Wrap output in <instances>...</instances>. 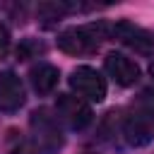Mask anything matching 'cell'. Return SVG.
Listing matches in <instances>:
<instances>
[{"label":"cell","mask_w":154,"mask_h":154,"mask_svg":"<svg viewBox=\"0 0 154 154\" xmlns=\"http://www.w3.org/2000/svg\"><path fill=\"white\" fill-rule=\"evenodd\" d=\"M111 34L128 48H132L140 55H152L154 53V34L132 24V22H118L111 26Z\"/></svg>","instance_id":"cell-5"},{"label":"cell","mask_w":154,"mask_h":154,"mask_svg":"<svg viewBox=\"0 0 154 154\" xmlns=\"http://www.w3.org/2000/svg\"><path fill=\"white\" fill-rule=\"evenodd\" d=\"M29 123H31V130H34V137H36L38 149H43L46 154H53V152H58L63 147V135L58 130V118L48 116L46 108L34 111Z\"/></svg>","instance_id":"cell-3"},{"label":"cell","mask_w":154,"mask_h":154,"mask_svg":"<svg viewBox=\"0 0 154 154\" xmlns=\"http://www.w3.org/2000/svg\"><path fill=\"white\" fill-rule=\"evenodd\" d=\"M70 87L82 96V99H87V101H103L106 99V82H103V77L94 70V67H89V65H79V67H75L72 72H70Z\"/></svg>","instance_id":"cell-4"},{"label":"cell","mask_w":154,"mask_h":154,"mask_svg":"<svg viewBox=\"0 0 154 154\" xmlns=\"http://www.w3.org/2000/svg\"><path fill=\"white\" fill-rule=\"evenodd\" d=\"M142 103H144V108H147V111H152V113H154V87H149V89H144V91H142Z\"/></svg>","instance_id":"cell-10"},{"label":"cell","mask_w":154,"mask_h":154,"mask_svg":"<svg viewBox=\"0 0 154 154\" xmlns=\"http://www.w3.org/2000/svg\"><path fill=\"white\" fill-rule=\"evenodd\" d=\"M55 113L58 118L72 128V130H82L91 123V108L89 103H84L79 96H70V94H60L55 101Z\"/></svg>","instance_id":"cell-6"},{"label":"cell","mask_w":154,"mask_h":154,"mask_svg":"<svg viewBox=\"0 0 154 154\" xmlns=\"http://www.w3.org/2000/svg\"><path fill=\"white\" fill-rule=\"evenodd\" d=\"M106 72L111 75V79L120 87H130L140 79V67L135 60H130L123 53H108L106 55Z\"/></svg>","instance_id":"cell-8"},{"label":"cell","mask_w":154,"mask_h":154,"mask_svg":"<svg viewBox=\"0 0 154 154\" xmlns=\"http://www.w3.org/2000/svg\"><path fill=\"white\" fill-rule=\"evenodd\" d=\"M58 67L48 65V63H38L29 70V79H31V87L38 91V94H51L58 84Z\"/></svg>","instance_id":"cell-9"},{"label":"cell","mask_w":154,"mask_h":154,"mask_svg":"<svg viewBox=\"0 0 154 154\" xmlns=\"http://www.w3.org/2000/svg\"><path fill=\"white\" fill-rule=\"evenodd\" d=\"M123 137L130 147H144L154 140V113L147 108H135L123 120Z\"/></svg>","instance_id":"cell-2"},{"label":"cell","mask_w":154,"mask_h":154,"mask_svg":"<svg viewBox=\"0 0 154 154\" xmlns=\"http://www.w3.org/2000/svg\"><path fill=\"white\" fill-rule=\"evenodd\" d=\"M108 26L106 24H84V26H70L58 36V48L70 55H84L99 48V43L106 38Z\"/></svg>","instance_id":"cell-1"},{"label":"cell","mask_w":154,"mask_h":154,"mask_svg":"<svg viewBox=\"0 0 154 154\" xmlns=\"http://www.w3.org/2000/svg\"><path fill=\"white\" fill-rule=\"evenodd\" d=\"M7 46H10V34H7V29L0 24V55L7 51Z\"/></svg>","instance_id":"cell-11"},{"label":"cell","mask_w":154,"mask_h":154,"mask_svg":"<svg viewBox=\"0 0 154 154\" xmlns=\"http://www.w3.org/2000/svg\"><path fill=\"white\" fill-rule=\"evenodd\" d=\"M24 99L26 96H24L22 79L10 70L0 72V111L2 113H14L24 106Z\"/></svg>","instance_id":"cell-7"}]
</instances>
